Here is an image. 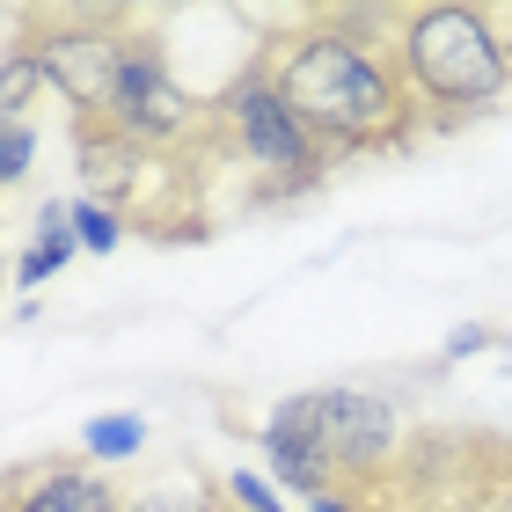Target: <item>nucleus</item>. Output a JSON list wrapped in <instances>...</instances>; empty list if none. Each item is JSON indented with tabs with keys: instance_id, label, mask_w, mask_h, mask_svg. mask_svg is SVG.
<instances>
[{
	"instance_id": "f257e3e1",
	"label": "nucleus",
	"mask_w": 512,
	"mask_h": 512,
	"mask_svg": "<svg viewBox=\"0 0 512 512\" xmlns=\"http://www.w3.org/2000/svg\"><path fill=\"white\" fill-rule=\"evenodd\" d=\"M395 30L403 8H286L256 37V74H264L286 110L322 139V154L337 161H395L425 147L417 103L395 66Z\"/></svg>"
},
{
	"instance_id": "f03ea898",
	"label": "nucleus",
	"mask_w": 512,
	"mask_h": 512,
	"mask_svg": "<svg viewBox=\"0 0 512 512\" xmlns=\"http://www.w3.org/2000/svg\"><path fill=\"white\" fill-rule=\"evenodd\" d=\"M322 498L352 512H512V432L491 417H410L374 469Z\"/></svg>"
},
{
	"instance_id": "7ed1b4c3",
	"label": "nucleus",
	"mask_w": 512,
	"mask_h": 512,
	"mask_svg": "<svg viewBox=\"0 0 512 512\" xmlns=\"http://www.w3.org/2000/svg\"><path fill=\"white\" fill-rule=\"evenodd\" d=\"M395 66L417 103L425 147L512 103V8L505 0H432L403 8Z\"/></svg>"
},
{
	"instance_id": "20e7f679",
	"label": "nucleus",
	"mask_w": 512,
	"mask_h": 512,
	"mask_svg": "<svg viewBox=\"0 0 512 512\" xmlns=\"http://www.w3.org/2000/svg\"><path fill=\"white\" fill-rule=\"evenodd\" d=\"M74 161H81V198L118 213L125 235H147V242L213 235V161L205 154L132 147L103 125H74Z\"/></svg>"
},
{
	"instance_id": "39448f33",
	"label": "nucleus",
	"mask_w": 512,
	"mask_h": 512,
	"mask_svg": "<svg viewBox=\"0 0 512 512\" xmlns=\"http://www.w3.org/2000/svg\"><path fill=\"white\" fill-rule=\"evenodd\" d=\"M213 132H220V161H235L249 176L242 205L271 213V205H300L337 176V161L322 154V139L286 110V96L256 74V59H242L235 74L213 88Z\"/></svg>"
},
{
	"instance_id": "423d86ee",
	"label": "nucleus",
	"mask_w": 512,
	"mask_h": 512,
	"mask_svg": "<svg viewBox=\"0 0 512 512\" xmlns=\"http://www.w3.org/2000/svg\"><path fill=\"white\" fill-rule=\"evenodd\" d=\"M161 22L169 15H154V8H15L8 15V30H15L8 52L30 59L52 81V96H66V110L81 125V118H103L110 110L118 74Z\"/></svg>"
},
{
	"instance_id": "0eeeda50",
	"label": "nucleus",
	"mask_w": 512,
	"mask_h": 512,
	"mask_svg": "<svg viewBox=\"0 0 512 512\" xmlns=\"http://www.w3.org/2000/svg\"><path fill=\"white\" fill-rule=\"evenodd\" d=\"M132 498L74 454H30L0 469V512H125Z\"/></svg>"
},
{
	"instance_id": "6e6552de",
	"label": "nucleus",
	"mask_w": 512,
	"mask_h": 512,
	"mask_svg": "<svg viewBox=\"0 0 512 512\" xmlns=\"http://www.w3.org/2000/svg\"><path fill=\"white\" fill-rule=\"evenodd\" d=\"M37 96H52V81L22 52H0V198L37 169V125H30Z\"/></svg>"
},
{
	"instance_id": "1a4fd4ad",
	"label": "nucleus",
	"mask_w": 512,
	"mask_h": 512,
	"mask_svg": "<svg viewBox=\"0 0 512 512\" xmlns=\"http://www.w3.org/2000/svg\"><path fill=\"white\" fill-rule=\"evenodd\" d=\"M74 256H81V235H74V220H66V198H59V205H44L30 249L15 256V286H44V278H59Z\"/></svg>"
},
{
	"instance_id": "9d476101",
	"label": "nucleus",
	"mask_w": 512,
	"mask_h": 512,
	"mask_svg": "<svg viewBox=\"0 0 512 512\" xmlns=\"http://www.w3.org/2000/svg\"><path fill=\"white\" fill-rule=\"evenodd\" d=\"M125 512H242L235 498H227V483L220 476H205V469H183L169 491H147V498H132Z\"/></svg>"
},
{
	"instance_id": "9b49d317",
	"label": "nucleus",
	"mask_w": 512,
	"mask_h": 512,
	"mask_svg": "<svg viewBox=\"0 0 512 512\" xmlns=\"http://www.w3.org/2000/svg\"><path fill=\"white\" fill-rule=\"evenodd\" d=\"M139 447H147V425L139 417H88L81 425V454H96V461H132Z\"/></svg>"
},
{
	"instance_id": "f8f14e48",
	"label": "nucleus",
	"mask_w": 512,
	"mask_h": 512,
	"mask_svg": "<svg viewBox=\"0 0 512 512\" xmlns=\"http://www.w3.org/2000/svg\"><path fill=\"white\" fill-rule=\"evenodd\" d=\"M66 220H74V235H81V249H96V256H110L125 242V227H118V213H103L96 198H66Z\"/></svg>"
},
{
	"instance_id": "ddd939ff",
	"label": "nucleus",
	"mask_w": 512,
	"mask_h": 512,
	"mask_svg": "<svg viewBox=\"0 0 512 512\" xmlns=\"http://www.w3.org/2000/svg\"><path fill=\"white\" fill-rule=\"evenodd\" d=\"M220 483H227V498H235L242 512H286V498H278L264 476H249V469H227Z\"/></svg>"
},
{
	"instance_id": "4468645a",
	"label": "nucleus",
	"mask_w": 512,
	"mask_h": 512,
	"mask_svg": "<svg viewBox=\"0 0 512 512\" xmlns=\"http://www.w3.org/2000/svg\"><path fill=\"white\" fill-rule=\"evenodd\" d=\"M483 344H491V322H461V330H447V359H476Z\"/></svg>"
},
{
	"instance_id": "2eb2a0df",
	"label": "nucleus",
	"mask_w": 512,
	"mask_h": 512,
	"mask_svg": "<svg viewBox=\"0 0 512 512\" xmlns=\"http://www.w3.org/2000/svg\"><path fill=\"white\" fill-rule=\"evenodd\" d=\"M308 512H352V505H337V498H315V505H308Z\"/></svg>"
},
{
	"instance_id": "dca6fc26",
	"label": "nucleus",
	"mask_w": 512,
	"mask_h": 512,
	"mask_svg": "<svg viewBox=\"0 0 512 512\" xmlns=\"http://www.w3.org/2000/svg\"><path fill=\"white\" fill-rule=\"evenodd\" d=\"M8 286H15V271H0V293H8Z\"/></svg>"
}]
</instances>
